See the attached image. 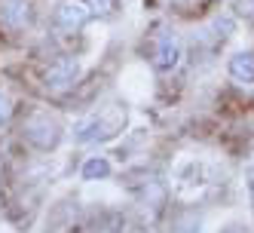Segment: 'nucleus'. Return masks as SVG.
I'll return each instance as SVG.
<instances>
[{"label": "nucleus", "instance_id": "obj_5", "mask_svg": "<svg viewBox=\"0 0 254 233\" xmlns=\"http://www.w3.org/2000/svg\"><path fill=\"white\" fill-rule=\"evenodd\" d=\"M89 15H92L89 3H83V0H64V3L59 6V12H56V19H59L62 28L77 31V28H83L89 22Z\"/></svg>", "mask_w": 254, "mask_h": 233}, {"label": "nucleus", "instance_id": "obj_11", "mask_svg": "<svg viewBox=\"0 0 254 233\" xmlns=\"http://www.w3.org/2000/svg\"><path fill=\"white\" fill-rule=\"evenodd\" d=\"M245 184H248V200H251V209H254V163L245 169Z\"/></svg>", "mask_w": 254, "mask_h": 233}, {"label": "nucleus", "instance_id": "obj_3", "mask_svg": "<svg viewBox=\"0 0 254 233\" xmlns=\"http://www.w3.org/2000/svg\"><path fill=\"white\" fill-rule=\"evenodd\" d=\"M181 62V40L175 31H162L156 37V46H153V68L159 74H172Z\"/></svg>", "mask_w": 254, "mask_h": 233}, {"label": "nucleus", "instance_id": "obj_7", "mask_svg": "<svg viewBox=\"0 0 254 233\" xmlns=\"http://www.w3.org/2000/svg\"><path fill=\"white\" fill-rule=\"evenodd\" d=\"M111 175V163L104 156H89L83 163V178L86 181H98V178H107Z\"/></svg>", "mask_w": 254, "mask_h": 233}, {"label": "nucleus", "instance_id": "obj_1", "mask_svg": "<svg viewBox=\"0 0 254 233\" xmlns=\"http://www.w3.org/2000/svg\"><path fill=\"white\" fill-rule=\"evenodd\" d=\"M123 123H126V111L123 107H114L111 114H92V117L80 120L74 135H77V141H83V145H95V141L114 138Z\"/></svg>", "mask_w": 254, "mask_h": 233}, {"label": "nucleus", "instance_id": "obj_4", "mask_svg": "<svg viewBox=\"0 0 254 233\" xmlns=\"http://www.w3.org/2000/svg\"><path fill=\"white\" fill-rule=\"evenodd\" d=\"M77 74H80V62L77 59H56L43 71V80H46L49 89H67L77 80Z\"/></svg>", "mask_w": 254, "mask_h": 233}, {"label": "nucleus", "instance_id": "obj_8", "mask_svg": "<svg viewBox=\"0 0 254 233\" xmlns=\"http://www.w3.org/2000/svg\"><path fill=\"white\" fill-rule=\"evenodd\" d=\"M6 15V22L15 25V28H22L28 22V3H22V0H15V3H9V9L3 12Z\"/></svg>", "mask_w": 254, "mask_h": 233}, {"label": "nucleus", "instance_id": "obj_12", "mask_svg": "<svg viewBox=\"0 0 254 233\" xmlns=\"http://www.w3.org/2000/svg\"><path fill=\"white\" fill-rule=\"evenodd\" d=\"M221 233H251V227H245V224H230V227H224Z\"/></svg>", "mask_w": 254, "mask_h": 233}, {"label": "nucleus", "instance_id": "obj_10", "mask_svg": "<svg viewBox=\"0 0 254 233\" xmlns=\"http://www.w3.org/2000/svg\"><path fill=\"white\" fill-rule=\"evenodd\" d=\"M9 117H12V101H9V95L0 89V126L3 123H9Z\"/></svg>", "mask_w": 254, "mask_h": 233}, {"label": "nucleus", "instance_id": "obj_2", "mask_svg": "<svg viewBox=\"0 0 254 233\" xmlns=\"http://www.w3.org/2000/svg\"><path fill=\"white\" fill-rule=\"evenodd\" d=\"M25 138L31 141V145H37L40 151H52L62 141V126L52 117L37 114V117H31L25 123Z\"/></svg>", "mask_w": 254, "mask_h": 233}, {"label": "nucleus", "instance_id": "obj_13", "mask_svg": "<svg viewBox=\"0 0 254 233\" xmlns=\"http://www.w3.org/2000/svg\"><path fill=\"white\" fill-rule=\"evenodd\" d=\"M242 12L254 19V0H242Z\"/></svg>", "mask_w": 254, "mask_h": 233}, {"label": "nucleus", "instance_id": "obj_6", "mask_svg": "<svg viewBox=\"0 0 254 233\" xmlns=\"http://www.w3.org/2000/svg\"><path fill=\"white\" fill-rule=\"evenodd\" d=\"M227 71H230V77L236 80V83H254V52H236V56L230 59V65H227Z\"/></svg>", "mask_w": 254, "mask_h": 233}, {"label": "nucleus", "instance_id": "obj_9", "mask_svg": "<svg viewBox=\"0 0 254 233\" xmlns=\"http://www.w3.org/2000/svg\"><path fill=\"white\" fill-rule=\"evenodd\" d=\"M89 9H92V15L107 19V15H114L120 9V0H89Z\"/></svg>", "mask_w": 254, "mask_h": 233}]
</instances>
